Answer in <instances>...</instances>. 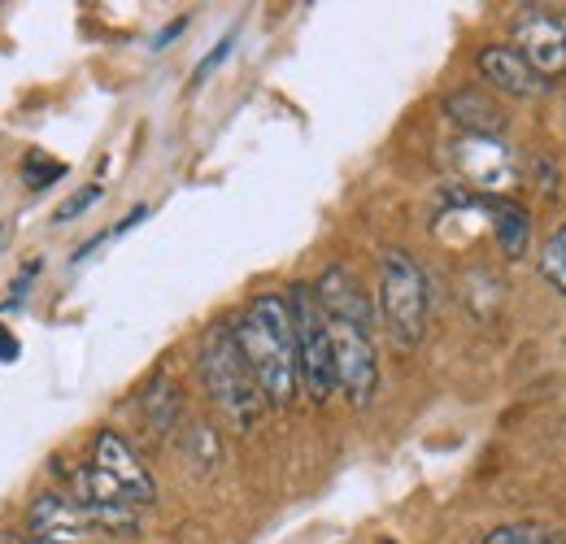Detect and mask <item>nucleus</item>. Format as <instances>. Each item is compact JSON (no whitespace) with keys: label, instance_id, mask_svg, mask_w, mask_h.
I'll return each mask as SVG.
<instances>
[{"label":"nucleus","instance_id":"obj_4","mask_svg":"<svg viewBox=\"0 0 566 544\" xmlns=\"http://www.w3.org/2000/svg\"><path fill=\"white\" fill-rule=\"evenodd\" d=\"M287 314H292V341H296V384L314 406H323L336 393V362H332V327L314 296V283H292Z\"/></svg>","mask_w":566,"mask_h":544},{"label":"nucleus","instance_id":"obj_18","mask_svg":"<svg viewBox=\"0 0 566 544\" xmlns=\"http://www.w3.org/2000/svg\"><path fill=\"white\" fill-rule=\"evenodd\" d=\"M231 44H235V40H231V35H222V40H218V44H213V53H210V57H206V62H201V66H197V83H201V79H206V74H210V70L218 66V62H222V57H227V53H231Z\"/></svg>","mask_w":566,"mask_h":544},{"label":"nucleus","instance_id":"obj_14","mask_svg":"<svg viewBox=\"0 0 566 544\" xmlns=\"http://www.w3.org/2000/svg\"><path fill=\"white\" fill-rule=\"evenodd\" d=\"M536 271H541V279H545L558 296H566V222L541 244V253H536Z\"/></svg>","mask_w":566,"mask_h":544},{"label":"nucleus","instance_id":"obj_19","mask_svg":"<svg viewBox=\"0 0 566 544\" xmlns=\"http://www.w3.org/2000/svg\"><path fill=\"white\" fill-rule=\"evenodd\" d=\"M18 353H22V344H18V336H13V332H9L4 323H0V362H13Z\"/></svg>","mask_w":566,"mask_h":544},{"label":"nucleus","instance_id":"obj_5","mask_svg":"<svg viewBox=\"0 0 566 544\" xmlns=\"http://www.w3.org/2000/svg\"><path fill=\"white\" fill-rule=\"evenodd\" d=\"M27 532L44 536V541H66V536H87V532L132 536V532H140V514L127 505L74 501L71 492H40L31 514H27Z\"/></svg>","mask_w":566,"mask_h":544},{"label":"nucleus","instance_id":"obj_16","mask_svg":"<svg viewBox=\"0 0 566 544\" xmlns=\"http://www.w3.org/2000/svg\"><path fill=\"white\" fill-rule=\"evenodd\" d=\"M62 175H66V166H62V161H53V157H44V153H27V161H22V179H27V188H31V192L53 188Z\"/></svg>","mask_w":566,"mask_h":544},{"label":"nucleus","instance_id":"obj_13","mask_svg":"<svg viewBox=\"0 0 566 544\" xmlns=\"http://www.w3.org/2000/svg\"><path fill=\"white\" fill-rule=\"evenodd\" d=\"M140 409L144 418L153 422V431H175V422H179V409H184V397H179V388L166 379V375H157L148 388H144L140 397Z\"/></svg>","mask_w":566,"mask_h":544},{"label":"nucleus","instance_id":"obj_9","mask_svg":"<svg viewBox=\"0 0 566 544\" xmlns=\"http://www.w3.org/2000/svg\"><path fill=\"white\" fill-rule=\"evenodd\" d=\"M475 66H480L489 87L505 92V96H518V101H536V96H549L554 92V83L541 79L536 70L527 66L514 44H489V49H480Z\"/></svg>","mask_w":566,"mask_h":544},{"label":"nucleus","instance_id":"obj_6","mask_svg":"<svg viewBox=\"0 0 566 544\" xmlns=\"http://www.w3.org/2000/svg\"><path fill=\"white\" fill-rule=\"evenodd\" d=\"M332 327V362H336V393L354 409H366L379 393V353L375 323L366 318H327Z\"/></svg>","mask_w":566,"mask_h":544},{"label":"nucleus","instance_id":"obj_3","mask_svg":"<svg viewBox=\"0 0 566 544\" xmlns=\"http://www.w3.org/2000/svg\"><path fill=\"white\" fill-rule=\"evenodd\" d=\"M431 287L423 266L406 249L379 253V323L397 348H419L427 336Z\"/></svg>","mask_w":566,"mask_h":544},{"label":"nucleus","instance_id":"obj_8","mask_svg":"<svg viewBox=\"0 0 566 544\" xmlns=\"http://www.w3.org/2000/svg\"><path fill=\"white\" fill-rule=\"evenodd\" d=\"M92 467L127 496V505L140 510V505H153V501H157V483L148 475V467H144L140 453H136L118 431L105 427V431L92 440Z\"/></svg>","mask_w":566,"mask_h":544},{"label":"nucleus","instance_id":"obj_2","mask_svg":"<svg viewBox=\"0 0 566 544\" xmlns=\"http://www.w3.org/2000/svg\"><path fill=\"white\" fill-rule=\"evenodd\" d=\"M197 370H201V384L210 393V401L218 406V414L240 427V431H253L266 414V397L240 353V344L231 336V323H213L201 341V353H197Z\"/></svg>","mask_w":566,"mask_h":544},{"label":"nucleus","instance_id":"obj_15","mask_svg":"<svg viewBox=\"0 0 566 544\" xmlns=\"http://www.w3.org/2000/svg\"><path fill=\"white\" fill-rule=\"evenodd\" d=\"M484 544H558V532L541 523H501L484 536Z\"/></svg>","mask_w":566,"mask_h":544},{"label":"nucleus","instance_id":"obj_20","mask_svg":"<svg viewBox=\"0 0 566 544\" xmlns=\"http://www.w3.org/2000/svg\"><path fill=\"white\" fill-rule=\"evenodd\" d=\"M179 31H184V18H179V22H175V27H166V31H161V35H157V44H153V49H166V40H175V35H179Z\"/></svg>","mask_w":566,"mask_h":544},{"label":"nucleus","instance_id":"obj_10","mask_svg":"<svg viewBox=\"0 0 566 544\" xmlns=\"http://www.w3.org/2000/svg\"><path fill=\"white\" fill-rule=\"evenodd\" d=\"M458 166L467 175L471 188L480 192H501L518 179V166L514 157L501 148V139H480V136H467L458 144Z\"/></svg>","mask_w":566,"mask_h":544},{"label":"nucleus","instance_id":"obj_17","mask_svg":"<svg viewBox=\"0 0 566 544\" xmlns=\"http://www.w3.org/2000/svg\"><path fill=\"white\" fill-rule=\"evenodd\" d=\"M101 192H105L101 184H92V188H78V192H74L71 201H66V205H57V213H53V222H74V218H78L83 209H92V205L101 201Z\"/></svg>","mask_w":566,"mask_h":544},{"label":"nucleus","instance_id":"obj_12","mask_svg":"<svg viewBox=\"0 0 566 544\" xmlns=\"http://www.w3.org/2000/svg\"><path fill=\"white\" fill-rule=\"evenodd\" d=\"M484 209L493 213L489 227H493L496 249L510 258V262H523L532 253V213L514 201H496V197H484Z\"/></svg>","mask_w":566,"mask_h":544},{"label":"nucleus","instance_id":"obj_7","mask_svg":"<svg viewBox=\"0 0 566 544\" xmlns=\"http://www.w3.org/2000/svg\"><path fill=\"white\" fill-rule=\"evenodd\" d=\"M514 49L541 79H558L566 74V18L549 9H527L514 22Z\"/></svg>","mask_w":566,"mask_h":544},{"label":"nucleus","instance_id":"obj_21","mask_svg":"<svg viewBox=\"0 0 566 544\" xmlns=\"http://www.w3.org/2000/svg\"><path fill=\"white\" fill-rule=\"evenodd\" d=\"M13 544H74V541H44V536H22V541Z\"/></svg>","mask_w":566,"mask_h":544},{"label":"nucleus","instance_id":"obj_11","mask_svg":"<svg viewBox=\"0 0 566 544\" xmlns=\"http://www.w3.org/2000/svg\"><path fill=\"white\" fill-rule=\"evenodd\" d=\"M444 114L467 132V136L496 139L505 132V109L496 105L484 87H458L444 96Z\"/></svg>","mask_w":566,"mask_h":544},{"label":"nucleus","instance_id":"obj_1","mask_svg":"<svg viewBox=\"0 0 566 544\" xmlns=\"http://www.w3.org/2000/svg\"><path fill=\"white\" fill-rule=\"evenodd\" d=\"M231 336L240 344L266 406H292L296 397V341H292V314L287 296L262 292L244 305V314L231 323Z\"/></svg>","mask_w":566,"mask_h":544}]
</instances>
